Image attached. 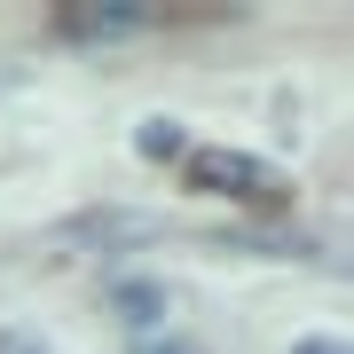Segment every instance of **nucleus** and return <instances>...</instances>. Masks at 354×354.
<instances>
[{
	"label": "nucleus",
	"mask_w": 354,
	"mask_h": 354,
	"mask_svg": "<svg viewBox=\"0 0 354 354\" xmlns=\"http://www.w3.org/2000/svg\"><path fill=\"white\" fill-rule=\"evenodd\" d=\"M181 174H189L197 197H228V205H252V213H276L291 205V181L252 150H228V142H205V150H181Z\"/></svg>",
	"instance_id": "obj_1"
},
{
	"label": "nucleus",
	"mask_w": 354,
	"mask_h": 354,
	"mask_svg": "<svg viewBox=\"0 0 354 354\" xmlns=\"http://www.w3.org/2000/svg\"><path fill=\"white\" fill-rule=\"evenodd\" d=\"M64 32L71 39H134V32H150V16L142 8H71Z\"/></svg>",
	"instance_id": "obj_2"
},
{
	"label": "nucleus",
	"mask_w": 354,
	"mask_h": 354,
	"mask_svg": "<svg viewBox=\"0 0 354 354\" xmlns=\"http://www.w3.org/2000/svg\"><path fill=\"white\" fill-rule=\"evenodd\" d=\"M134 150H142V158H181V150H189V142H181V127H174V118H142Z\"/></svg>",
	"instance_id": "obj_3"
},
{
	"label": "nucleus",
	"mask_w": 354,
	"mask_h": 354,
	"mask_svg": "<svg viewBox=\"0 0 354 354\" xmlns=\"http://www.w3.org/2000/svg\"><path fill=\"white\" fill-rule=\"evenodd\" d=\"M118 307H127V323H158V307H165V299H158L150 283H127V291H118Z\"/></svg>",
	"instance_id": "obj_4"
},
{
	"label": "nucleus",
	"mask_w": 354,
	"mask_h": 354,
	"mask_svg": "<svg viewBox=\"0 0 354 354\" xmlns=\"http://www.w3.org/2000/svg\"><path fill=\"white\" fill-rule=\"evenodd\" d=\"M291 354H346V346H339V339H299Z\"/></svg>",
	"instance_id": "obj_5"
},
{
	"label": "nucleus",
	"mask_w": 354,
	"mask_h": 354,
	"mask_svg": "<svg viewBox=\"0 0 354 354\" xmlns=\"http://www.w3.org/2000/svg\"><path fill=\"white\" fill-rule=\"evenodd\" d=\"M142 354H197V346H142Z\"/></svg>",
	"instance_id": "obj_6"
}]
</instances>
